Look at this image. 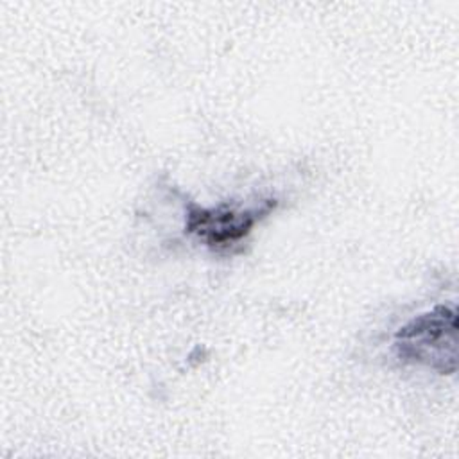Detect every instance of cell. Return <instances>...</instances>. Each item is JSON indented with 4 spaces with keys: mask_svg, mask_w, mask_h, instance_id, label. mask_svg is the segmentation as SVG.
<instances>
[{
    "mask_svg": "<svg viewBox=\"0 0 459 459\" xmlns=\"http://www.w3.org/2000/svg\"><path fill=\"white\" fill-rule=\"evenodd\" d=\"M394 353L405 364L454 375L459 357L455 307L437 305L403 325L394 335Z\"/></svg>",
    "mask_w": 459,
    "mask_h": 459,
    "instance_id": "obj_1",
    "label": "cell"
},
{
    "mask_svg": "<svg viewBox=\"0 0 459 459\" xmlns=\"http://www.w3.org/2000/svg\"><path fill=\"white\" fill-rule=\"evenodd\" d=\"M274 206V199L247 208L228 203L210 208L190 204L185 213V231L215 251H226L240 244L253 231V226L269 215Z\"/></svg>",
    "mask_w": 459,
    "mask_h": 459,
    "instance_id": "obj_2",
    "label": "cell"
}]
</instances>
